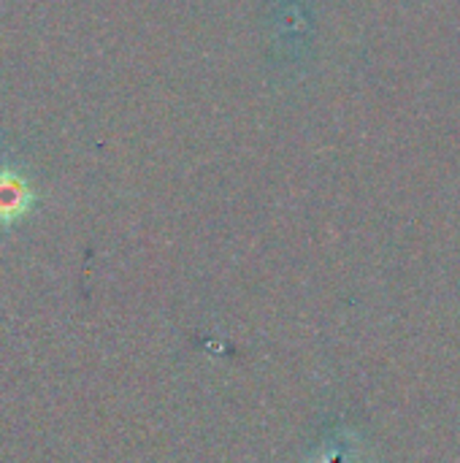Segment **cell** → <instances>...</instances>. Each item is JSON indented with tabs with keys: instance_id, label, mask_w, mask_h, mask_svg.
Returning a JSON list of instances; mask_svg holds the SVG:
<instances>
[{
	"instance_id": "cell-1",
	"label": "cell",
	"mask_w": 460,
	"mask_h": 463,
	"mask_svg": "<svg viewBox=\"0 0 460 463\" xmlns=\"http://www.w3.org/2000/svg\"><path fill=\"white\" fill-rule=\"evenodd\" d=\"M41 206L30 174L19 163H0V231H14Z\"/></svg>"
}]
</instances>
